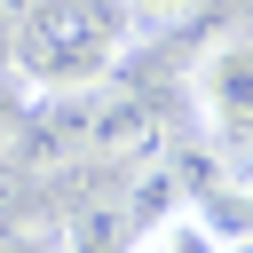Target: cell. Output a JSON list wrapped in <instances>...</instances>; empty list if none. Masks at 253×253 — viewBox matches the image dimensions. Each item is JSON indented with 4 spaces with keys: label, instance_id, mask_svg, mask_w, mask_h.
I'll return each instance as SVG.
<instances>
[{
    "label": "cell",
    "instance_id": "obj_2",
    "mask_svg": "<svg viewBox=\"0 0 253 253\" xmlns=\"http://www.w3.org/2000/svg\"><path fill=\"white\" fill-rule=\"evenodd\" d=\"M0 158H8L16 174H32V182L63 174L71 158H87V103H79V95H32L24 111H8Z\"/></svg>",
    "mask_w": 253,
    "mask_h": 253
},
{
    "label": "cell",
    "instance_id": "obj_4",
    "mask_svg": "<svg viewBox=\"0 0 253 253\" xmlns=\"http://www.w3.org/2000/svg\"><path fill=\"white\" fill-rule=\"evenodd\" d=\"M190 103L221 150H245L253 142V40H213L190 71Z\"/></svg>",
    "mask_w": 253,
    "mask_h": 253
},
{
    "label": "cell",
    "instance_id": "obj_8",
    "mask_svg": "<svg viewBox=\"0 0 253 253\" xmlns=\"http://www.w3.org/2000/svg\"><path fill=\"white\" fill-rule=\"evenodd\" d=\"M32 8H40V0H0V40H8V32H16V24L32 16Z\"/></svg>",
    "mask_w": 253,
    "mask_h": 253
},
{
    "label": "cell",
    "instance_id": "obj_9",
    "mask_svg": "<svg viewBox=\"0 0 253 253\" xmlns=\"http://www.w3.org/2000/svg\"><path fill=\"white\" fill-rule=\"evenodd\" d=\"M221 253H253V237H237V245H221Z\"/></svg>",
    "mask_w": 253,
    "mask_h": 253
},
{
    "label": "cell",
    "instance_id": "obj_6",
    "mask_svg": "<svg viewBox=\"0 0 253 253\" xmlns=\"http://www.w3.org/2000/svg\"><path fill=\"white\" fill-rule=\"evenodd\" d=\"M206 0H119V16H126V32H174V24H190Z\"/></svg>",
    "mask_w": 253,
    "mask_h": 253
},
{
    "label": "cell",
    "instance_id": "obj_3",
    "mask_svg": "<svg viewBox=\"0 0 253 253\" xmlns=\"http://www.w3.org/2000/svg\"><path fill=\"white\" fill-rule=\"evenodd\" d=\"M79 103H87V158H95V166L142 174V166L166 150V126H158V103H150V95L103 79V87H87Z\"/></svg>",
    "mask_w": 253,
    "mask_h": 253
},
{
    "label": "cell",
    "instance_id": "obj_1",
    "mask_svg": "<svg viewBox=\"0 0 253 253\" xmlns=\"http://www.w3.org/2000/svg\"><path fill=\"white\" fill-rule=\"evenodd\" d=\"M119 47H126L119 0H40L8 32V71L32 95H87L119 71Z\"/></svg>",
    "mask_w": 253,
    "mask_h": 253
},
{
    "label": "cell",
    "instance_id": "obj_5",
    "mask_svg": "<svg viewBox=\"0 0 253 253\" xmlns=\"http://www.w3.org/2000/svg\"><path fill=\"white\" fill-rule=\"evenodd\" d=\"M198 221L221 237V245H237V237H253V190L245 182H213L206 198H198Z\"/></svg>",
    "mask_w": 253,
    "mask_h": 253
},
{
    "label": "cell",
    "instance_id": "obj_10",
    "mask_svg": "<svg viewBox=\"0 0 253 253\" xmlns=\"http://www.w3.org/2000/svg\"><path fill=\"white\" fill-rule=\"evenodd\" d=\"M0 126H8V95H0Z\"/></svg>",
    "mask_w": 253,
    "mask_h": 253
},
{
    "label": "cell",
    "instance_id": "obj_7",
    "mask_svg": "<svg viewBox=\"0 0 253 253\" xmlns=\"http://www.w3.org/2000/svg\"><path fill=\"white\" fill-rule=\"evenodd\" d=\"M8 221H16V166L0 158V237H8Z\"/></svg>",
    "mask_w": 253,
    "mask_h": 253
}]
</instances>
